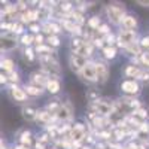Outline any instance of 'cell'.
Returning <instances> with one entry per match:
<instances>
[{"label": "cell", "mask_w": 149, "mask_h": 149, "mask_svg": "<svg viewBox=\"0 0 149 149\" xmlns=\"http://www.w3.org/2000/svg\"><path fill=\"white\" fill-rule=\"evenodd\" d=\"M30 42H31V37H30V36H24V37H22V43H24V45H29Z\"/></svg>", "instance_id": "cell-28"}, {"label": "cell", "mask_w": 149, "mask_h": 149, "mask_svg": "<svg viewBox=\"0 0 149 149\" xmlns=\"http://www.w3.org/2000/svg\"><path fill=\"white\" fill-rule=\"evenodd\" d=\"M2 67L5 70H12V61L10 60H3L2 61Z\"/></svg>", "instance_id": "cell-22"}, {"label": "cell", "mask_w": 149, "mask_h": 149, "mask_svg": "<svg viewBox=\"0 0 149 149\" xmlns=\"http://www.w3.org/2000/svg\"><path fill=\"white\" fill-rule=\"evenodd\" d=\"M115 54H116L115 48H112V46L104 48V57H106V58H113V57H115Z\"/></svg>", "instance_id": "cell-19"}, {"label": "cell", "mask_w": 149, "mask_h": 149, "mask_svg": "<svg viewBox=\"0 0 149 149\" xmlns=\"http://www.w3.org/2000/svg\"><path fill=\"white\" fill-rule=\"evenodd\" d=\"M36 148H37V149H43V145L37 142V143H36Z\"/></svg>", "instance_id": "cell-36"}, {"label": "cell", "mask_w": 149, "mask_h": 149, "mask_svg": "<svg viewBox=\"0 0 149 149\" xmlns=\"http://www.w3.org/2000/svg\"><path fill=\"white\" fill-rule=\"evenodd\" d=\"M121 88H122L124 93H127V94H134V93L139 91V85L136 84L134 81H125V82H122Z\"/></svg>", "instance_id": "cell-6"}, {"label": "cell", "mask_w": 149, "mask_h": 149, "mask_svg": "<svg viewBox=\"0 0 149 149\" xmlns=\"http://www.w3.org/2000/svg\"><path fill=\"white\" fill-rule=\"evenodd\" d=\"M134 39H136V33L133 30H122L119 33V45L122 46H130L134 43Z\"/></svg>", "instance_id": "cell-2"}, {"label": "cell", "mask_w": 149, "mask_h": 149, "mask_svg": "<svg viewBox=\"0 0 149 149\" xmlns=\"http://www.w3.org/2000/svg\"><path fill=\"white\" fill-rule=\"evenodd\" d=\"M134 116H137V118H146V116H148V113H146V110L139 109L137 112H134Z\"/></svg>", "instance_id": "cell-24"}, {"label": "cell", "mask_w": 149, "mask_h": 149, "mask_svg": "<svg viewBox=\"0 0 149 149\" xmlns=\"http://www.w3.org/2000/svg\"><path fill=\"white\" fill-rule=\"evenodd\" d=\"M140 73L142 72H139L136 67H133V66H130L128 69H127V74H130V76H140Z\"/></svg>", "instance_id": "cell-20"}, {"label": "cell", "mask_w": 149, "mask_h": 149, "mask_svg": "<svg viewBox=\"0 0 149 149\" xmlns=\"http://www.w3.org/2000/svg\"><path fill=\"white\" fill-rule=\"evenodd\" d=\"M82 76L86 79V81H97V67H95V64H93V63H88L84 69H82Z\"/></svg>", "instance_id": "cell-4"}, {"label": "cell", "mask_w": 149, "mask_h": 149, "mask_svg": "<svg viewBox=\"0 0 149 149\" xmlns=\"http://www.w3.org/2000/svg\"><path fill=\"white\" fill-rule=\"evenodd\" d=\"M46 85H48V90L51 93H58V90H60V84L57 81H48Z\"/></svg>", "instance_id": "cell-16"}, {"label": "cell", "mask_w": 149, "mask_h": 149, "mask_svg": "<svg viewBox=\"0 0 149 149\" xmlns=\"http://www.w3.org/2000/svg\"><path fill=\"white\" fill-rule=\"evenodd\" d=\"M84 136H85V127L82 125V124H76L74 128H73V131H72L73 140H81Z\"/></svg>", "instance_id": "cell-8"}, {"label": "cell", "mask_w": 149, "mask_h": 149, "mask_svg": "<svg viewBox=\"0 0 149 149\" xmlns=\"http://www.w3.org/2000/svg\"><path fill=\"white\" fill-rule=\"evenodd\" d=\"M57 116H58L60 119H63V121L70 119V118H72V110H70V107H69V106H63V107L57 112Z\"/></svg>", "instance_id": "cell-9"}, {"label": "cell", "mask_w": 149, "mask_h": 149, "mask_svg": "<svg viewBox=\"0 0 149 149\" xmlns=\"http://www.w3.org/2000/svg\"><path fill=\"white\" fill-rule=\"evenodd\" d=\"M86 64H88V63H86V57H82V55H79L76 52L72 54V57H70V66H72L73 70H81Z\"/></svg>", "instance_id": "cell-3"}, {"label": "cell", "mask_w": 149, "mask_h": 149, "mask_svg": "<svg viewBox=\"0 0 149 149\" xmlns=\"http://www.w3.org/2000/svg\"><path fill=\"white\" fill-rule=\"evenodd\" d=\"M137 149H145V148H143V146H139V148H137Z\"/></svg>", "instance_id": "cell-39"}, {"label": "cell", "mask_w": 149, "mask_h": 149, "mask_svg": "<svg viewBox=\"0 0 149 149\" xmlns=\"http://www.w3.org/2000/svg\"><path fill=\"white\" fill-rule=\"evenodd\" d=\"M143 63H145L146 66H149V54H145V55H143Z\"/></svg>", "instance_id": "cell-30"}, {"label": "cell", "mask_w": 149, "mask_h": 149, "mask_svg": "<svg viewBox=\"0 0 149 149\" xmlns=\"http://www.w3.org/2000/svg\"><path fill=\"white\" fill-rule=\"evenodd\" d=\"M26 90H27V93L31 94V95H40V94H42V90L39 88V86H33V85H31V86H27Z\"/></svg>", "instance_id": "cell-17"}, {"label": "cell", "mask_w": 149, "mask_h": 149, "mask_svg": "<svg viewBox=\"0 0 149 149\" xmlns=\"http://www.w3.org/2000/svg\"><path fill=\"white\" fill-rule=\"evenodd\" d=\"M76 54H79V55H82V57H86V55H90L91 54V46L88 45V43H84L78 51H76Z\"/></svg>", "instance_id": "cell-14"}, {"label": "cell", "mask_w": 149, "mask_h": 149, "mask_svg": "<svg viewBox=\"0 0 149 149\" xmlns=\"http://www.w3.org/2000/svg\"><path fill=\"white\" fill-rule=\"evenodd\" d=\"M90 27H93V29H97L98 27V24H100V18L98 17H93L91 19H90Z\"/></svg>", "instance_id": "cell-21"}, {"label": "cell", "mask_w": 149, "mask_h": 149, "mask_svg": "<svg viewBox=\"0 0 149 149\" xmlns=\"http://www.w3.org/2000/svg\"><path fill=\"white\" fill-rule=\"evenodd\" d=\"M2 46H3V49H10V48L15 46V40L9 39V37H3L2 39Z\"/></svg>", "instance_id": "cell-15"}, {"label": "cell", "mask_w": 149, "mask_h": 149, "mask_svg": "<svg viewBox=\"0 0 149 149\" xmlns=\"http://www.w3.org/2000/svg\"><path fill=\"white\" fill-rule=\"evenodd\" d=\"M107 15H109V19L112 22H119L124 19V8H119V6H107Z\"/></svg>", "instance_id": "cell-1"}, {"label": "cell", "mask_w": 149, "mask_h": 149, "mask_svg": "<svg viewBox=\"0 0 149 149\" xmlns=\"http://www.w3.org/2000/svg\"><path fill=\"white\" fill-rule=\"evenodd\" d=\"M95 67H97V81H100V82H106L107 74H109L107 67H106L103 63H97V64H95Z\"/></svg>", "instance_id": "cell-7"}, {"label": "cell", "mask_w": 149, "mask_h": 149, "mask_svg": "<svg viewBox=\"0 0 149 149\" xmlns=\"http://www.w3.org/2000/svg\"><path fill=\"white\" fill-rule=\"evenodd\" d=\"M93 107L95 109V112L103 113V115H107V113L112 112V106L106 102H95V103H93Z\"/></svg>", "instance_id": "cell-5"}, {"label": "cell", "mask_w": 149, "mask_h": 149, "mask_svg": "<svg viewBox=\"0 0 149 149\" xmlns=\"http://www.w3.org/2000/svg\"><path fill=\"white\" fill-rule=\"evenodd\" d=\"M29 136H30L29 133H24V134H22V137H21V142H22V143H29V140H30V139H29Z\"/></svg>", "instance_id": "cell-26"}, {"label": "cell", "mask_w": 149, "mask_h": 149, "mask_svg": "<svg viewBox=\"0 0 149 149\" xmlns=\"http://www.w3.org/2000/svg\"><path fill=\"white\" fill-rule=\"evenodd\" d=\"M26 55L29 57V60H33V51H31V49H27V51H26Z\"/></svg>", "instance_id": "cell-31"}, {"label": "cell", "mask_w": 149, "mask_h": 149, "mask_svg": "<svg viewBox=\"0 0 149 149\" xmlns=\"http://www.w3.org/2000/svg\"><path fill=\"white\" fill-rule=\"evenodd\" d=\"M94 125H95V127H103V119L95 118V119H94Z\"/></svg>", "instance_id": "cell-27"}, {"label": "cell", "mask_w": 149, "mask_h": 149, "mask_svg": "<svg viewBox=\"0 0 149 149\" xmlns=\"http://www.w3.org/2000/svg\"><path fill=\"white\" fill-rule=\"evenodd\" d=\"M10 81H18V76H17V73H15V74H14V73L10 74Z\"/></svg>", "instance_id": "cell-35"}, {"label": "cell", "mask_w": 149, "mask_h": 149, "mask_svg": "<svg viewBox=\"0 0 149 149\" xmlns=\"http://www.w3.org/2000/svg\"><path fill=\"white\" fill-rule=\"evenodd\" d=\"M49 52V48H45V46H37V52Z\"/></svg>", "instance_id": "cell-29"}, {"label": "cell", "mask_w": 149, "mask_h": 149, "mask_svg": "<svg viewBox=\"0 0 149 149\" xmlns=\"http://www.w3.org/2000/svg\"><path fill=\"white\" fill-rule=\"evenodd\" d=\"M37 119H40V121H49L51 119V113L49 112H37Z\"/></svg>", "instance_id": "cell-18"}, {"label": "cell", "mask_w": 149, "mask_h": 149, "mask_svg": "<svg viewBox=\"0 0 149 149\" xmlns=\"http://www.w3.org/2000/svg\"><path fill=\"white\" fill-rule=\"evenodd\" d=\"M139 5H142V6H149V2H137Z\"/></svg>", "instance_id": "cell-37"}, {"label": "cell", "mask_w": 149, "mask_h": 149, "mask_svg": "<svg viewBox=\"0 0 149 149\" xmlns=\"http://www.w3.org/2000/svg\"><path fill=\"white\" fill-rule=\"evenodd\" d=\"M31 82L36 84V86H39V88H40V86H43L45 84H48L46 79L42 76V74H37V73H34L33 76H31Z\"/></svg>", "instance_id": "cell-11"}, {"label": "cell", "mask_w": 149, "mask_h": 149, "mask_svg": "<svg viewBox=\"0 0 149 149\" xmlns=\"http://www.w3.org/2000/svg\"><path fill=\"white\" fill-rule=\"evenodd\" d=\"M100 33H107V27L106 26H102L100 27Z\"/></svg>", "instance_id": "cell-34"}, {"label": "cell", "mask_w": 149, "mask_h": 149, "mask_svg": "<svg viewBox=\"0 0 149 149\" xmlns=\"http://www.w3.org/2000/svg\"><path fill=\"white\" fill-rule=\"evenodd\" d=\"M48 42L51 43L52 46H58V43H60L58 37H55V36H49V37H48Z\"/></svg>", "instance_id": "cell-23"}, {"label": "cell", "mask_w": 149, "mask_h": 149, "mask_svg": "<svg viewBox=\"0 0 149 149\" xmlns=\"http://www.w3.org/2000/svg\"><path fill=\"white\" fill-rule=\"evenodd\" d=\"M72 18H73V21H76V22H84V19H82V17L79 15V14H72Z\"/></svg>", "instance_id": "cell-25"}, {"label": "cell", "mask_w": 149, "mask_h": 149, "mask_svg": "<svg viewBox=\"0 0 149 149\" xmlns=\"http://www.w3.org/2000/svg\"><path fill=\"white\" fill-rule=\"evenodd\" d=\"M22 115H24V118H26V119L31 121L33 118H36V116H37V112H36L33 107H26V109L22 110Z\"/></svg>", "instance_id": "cell-13"}, {"label": "cell", "mask_w": 149, "mask_h": 149, "mask_svg": "<svg viewBox=\"0 0 149 149\" xmlns=\"http://www.w3.org/2000/svg\"><path fill=\"white\" fill-rule=\"evenodd\" d=\"M61 9H63V10L70 9V3H63V5H61Z\"/></svg>", "instance_id": "cell-33"}, {"label": "cell", "mask_w": 149, "mask_h": 149, "mask_svg": "<svg viewBox=\"0 0 149 149\" xmlns=\"http://www.w3.org/2000/svg\"><path fill=\"white\" fill-rule=\"evenodd\" d=\"M122 26L125 27L127 30L134 29V27H136V19H134L133 17H124V19H122Z\"/></svg>", "instance_id": "cell-12"}, {"label": "cell", "mask_w": 149, "mask_h": 149, "mask_svg": "<svg viewBox=\"0 0 149 149\" xmlns=\"http://www.w3.org/2000/svg\"><path fill=\"white\" fill-rule=\"evenodd\" d=\"M10 93H12V97L15 98V100H18V102H22V100H26V93H24L22 90H19V88H17V86H12L10 88Z\"/></svg>", "instance_id": "cell-10"}, {"label": "cell", "mask_w": 149, "mask_h": 149, "mask_svg": "<svg viewBox=\"0 0 149 149\" xmlns=\"http://www.w3.org/2000/svg\"><path fill=\"white\" fill-rule=\"evenodd\" d=\"M142 45H143V46H148V48H149V37H145V39L142 40Z\"/></svg>", "instance_id": "cell-32"}, {"label": "cell", "mask_w": 149, "mask_h": 149, "mask_svg": "<svg viewBox=\"0 0 149 149\" xmlns=\"http://www.w3.org/2000/svg\"><path fill=\"white\" fill-rule=\"evenodd\" d=\"M36 40H37V43H40V42H42V36H37Z\"/></svg>", "instance_id": "cell-38"}]
</instances>
